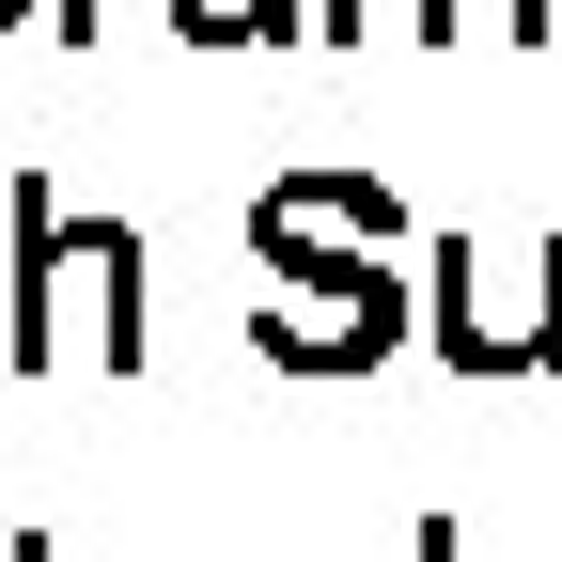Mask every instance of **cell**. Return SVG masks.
I'll return each instance as SVG.
<instances>
[{
	"mask_svg": "<svg viewBox=\"0 0 562 562\" xmlns=\"http://www.w3.org/2000/svg\"><path fill=\"white\" fill-rule=\"evenodd\" d=\"M422 562H484V547H453V531H438V547H422Z\"/></svg>",
	"mask_w": 562,
	"mask_h": 562,
	"instance_id": "cell-1",
	"label": "cell"
}]
</instances>
